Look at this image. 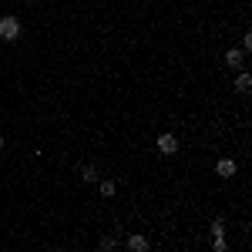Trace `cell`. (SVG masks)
<instances>
[{
  "label": "cell",
  "instance_id": "cell-1",
  "mask_svg": "<svg viewBox=\"0 0 252 252\" xmlns=\"http://www.w3.org/2000/svg\"><path fill=\"white\" fill-rule=\"evenodd\" d=\"M17 37H20V20H17V14L0 17V40H17Z\"/></svg>",
  "mask_w": 252,
  "mask_h": 252
},
{
  "label": "cell",
  "instance_id": "cell-2",
  "mask_svg": "<svg viewBox=\"0 0 252 252\" xmlns=\"http://www.w3.org/2000/svg\"><path fill=\"white\" fill-rule=\"evenodd\" d=\"M155 148L161 152V155H178V138H175L172 131H165V135H158Z\"/></svg>",
  "mask_w": 252,
  "mask_h": 252
},
{
  "label": "cell",
  "instance_id": "cell-3",
  "mask_svg": "<svg viewBox=\"0 0 252 252\" xmlns=\"http://www.w3.org/2000/svg\"><path fill=\"white\" fill-rule=\"evenodd\" d=\"M242 61H246V51H242V47H229V51H225V64H229L232 71L242 67Z\"/></svg>",
  "mask_w": 252,
  "mask_h": 252
},
{
  "label": "cell",
  "instance_id": "cell-4",
  "mask_svg": "<svg viewBox=\"0 0 252 252\" xmlns=\"http://www.w3.org/2000/svg\"><path fill=\"white\" fill-rule=\"evenodd\" d=\"M235 172H239V165H235L232 158H222V161L215 165V175H219V178H232Z\"/></svg>",
  "mask_w": 252,
  "mask_h": 252
},
{
  "label": "cell",
  "instance_id": "cell-5",
  "mask_svg": "<svg viewBox=\"0 0 252 252\" xmlns=\"http://www.w3.org/2000/svg\"><path fill=\"white\" fill-rule=\"evenodd\" d=\"M125 246H128V249H135V252H145V249H148V239H145V235H128V239H125Z\"/></svg>",
  "mask_w": 252,
  "mask_h": 252
},
{
  "label": "cell",
  "instance_id": "cell-6",
  "mask_svg": "<svg viewBox=\"0 0 252 252\" xmlns=\"http://www.w3.org/2000/svg\"><path fill=\"white\" fill-rule=\"evenodd\" d=\"M249 88H252V78L246 74V71H239V78H235V91H239V94H246Z\"/></svg>",
  "mask_w": 252,
  "mask_h": 252
},
{
  "label": "cell",
  "instance_id": "cell-7",
  "mask_svg": "<svg viewBox=\"0 0 252 252\" xmlns=\"http://www.w3.org/2000/svg\"><path fill=\"white\" fill-rule=\"evenodd\" d=\"M81 178H84V182H97V168L94 165H84V168H81Z\"/></svg>",
  "mask_w": 252,
  "mask_h": 252
},
{
  "label": "cell",
  "instance_id": "cell-8",
  "mask_svg": "<svg viewBox=\"0 0 252 252\" xmlns=\"http://www.w3.org/2000/svg\"><path fill=\"white\" fill-rule=\"evenodd\" d=\"M97 192L104 195V198H115V182H101V185H97Z\"/></svg>",
  "mask_w": 252,
  "mask_h": 252
},
{
  "label": "cell",
  "instance_id": "cell-9",
  "mask_svg": "<svg viewBox=\"0 0 252 252\" xmlns=\"http://www.w3.org/2000/svg\"><path fill=\"white\" fill-rule=\"evenodd\" d=\"M115 246H118V239H111V235H108V239H101V242H97V249H104V252H108V249H115Z\"/></svg>",
  "mask_w": 252,
  "mask_h": 252
},
{
  "label": "cell",
  "instance_id": "cell-10",
  "mask_svg": "<svg viewBox=\"0 0 252 252\" xmlns=\"http://www.w3.org/2000/svg\"><path fill=\"white\" fill-rule=\"evenodd\" d=\"M229 249V242H225V235H215V252H225Z\"/></svg>",
  "mask_w": 252,
  "mask_h": 252
},
{
  "label": "cell",
  "instance_id": "cell-11",
  "mask_svg": "<svg viewBox=\"0 0 252 252\" xmlns=\"http://www.w3.org/2000/svg\"><path fill=\"white\" fill-rule=\"evenodd\" d=\"M212 232L215 235H225V222H222V219H215V222H212Z\"/></svg>",
  "mask_w": 252,
  "mask_h": 252
},
{
  "label": "cell",
  "instance_id": "cell-12",
  "mask_svg": "<svg viewBox=\"0 0 252 252\" xmlns=\"http://www.w3.org/2000/svg\"><path fill=\"white\" fill-rule=\"evenodd\" d=\"M242 51H246V54L252 51V34H246V37H242Z\"/></svg>",
  "mask_w": 252,
  "mask_h": 252
},
{
  "label": "cell",
  "instance_id": "cell-13",
  "mask_svg": "<svg viewBox=\"0 0 252 252\" xmlns=\"http://www.w3.org/2000/svg\"><path fill=\"white\" fill-rule=\"evenodd\" d=\"M0 152H3V135H0Z\"/></svg>",
  "mask_w": 252,
  "mask_h": 252
}]
</instances>
